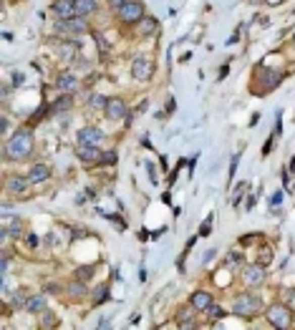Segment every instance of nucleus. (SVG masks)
I'll list each match as a JSON object with an SVG mask.
<instances>
[{
  "instance_id": "nucleus-1",
  "label": "nucleus",
  "mask_w": 295,
  "mask_h": 330,
  "mask_svg": "<svg viewBox=\"0 0 295 330\" xmlns=\"http://www.w3.org/2000/svg\"><path fill=\"white\" fill-rule=\"evenodd\" d=\"M35 149V139H33V131L30 129H18L3 147V154L8 162H23L33 154Z\"/></svg>"
},
{
  "instance_id": "nucleus-2",
  "label": "nucleus",
  "mask_w": 295,
  "mask_h": 330,
  "mask_svg": "<svg viewBox=\"0 0 295 330\" xmlns=\"http://www.w3.org/2000/svg\"><path fill=\"white\" fill-rule=\"evenodd\" d=\"M260 310H263V298H260L258 293L248 290V293H240V295L235 298V305H232V313H235V315H240V318H253V315H258Z\"/></svg>"
},
{
  "instance_id": "nucleus-3",
  "label": "nucleus",
  "mask_w": 295,
  "mask_h": 330,
  "mask_svg": "<svg viewBox=\"0 0 295 330\" xmlns=\"http://www.w3.org/2000/svg\"><path fill=\"white\" fill-rule=\"evenodd\" d=\"M265 318H268V323L273 328L278 330H285L293 325V313H290V305H285V303H273L265 310Z\"/></svg>"
},
{
  "instance_id": "nucleus-4",
  "label": "nucleus",
  "mask_w": 295,
  "mask_h": 330,
  "mask_svg": "<svg viewBox=\"0 0 295 330\" xmlns=\"http://www.w3.org/2000/svg\"><path fill=\"white\" fill-rule=\"evenodd\" d=\"M116 18H119L124 25H136V23L144 18V3H141V0H126V3L116 10Z\"/></svg>"
},
{
  "instance_id": "nucleus-5",
  "label": "nucleus",
  "mask_w": 295,
  "mask_h": 330,
  "mask_svg": "<svg viewBox=\"0 0 295 330\" xmlns=\"http://www.w3.org/2000/svg\"><path fill=\"white\" fill-rule=\"evenodd\" d=\"M154 58L152 56H136L131 61V78L139 81V83H146L152 76H154Z\"/></svg>"
},
{
  "instance_id": "nucleus-6",
  "label": "nucleus",
  "mask_w": 295,
  "mask_h": 330,
  "mask_svg": "<svg viewBox=\"0 0 295 330\" xmlns=\"http://www.w3.org/2000/svg\"><path fill=\"white\" fill-rule=\"evenodd\" d=\"M255 78L263 81L260 93H270V91H275V88L280 86L283 73H280V71H273V68H255Z\"/></svg>"
},
{
  "instance_id": "nucleus-7",
  "label": "nucleus",
  "mask_w": 295,
  "mask_h": 330,
  "mask_svg": "<svg viewBox=\"0 0 295 330\" xmlns=\"http://www.w3.org/2000/svg\"><path fill=\"white\" fill-rule=\"evenodd\" d=\"M104 139H106V136H104V131H101L99 126H83V129H78V134H76L78 147H101Z\"/></svg>"
},
{
  "instance_id": "nucleus-8",
  "label": "nucleus",
  "mask_w": 295,
  "mask_h": 330,
  "mask_svg": "<svg viewBox=\"0 0 295 330\" xmlns=\"http://www.w3.org/2000/svg\"><path fill=\"white\" fill-rule=\"evenodd\" d=\"M265 280H268V275H265V267H263V265H248V267L242 270V282H245L250 290L263 288Z\"/></svg>"
},
{
  "instance_id": "nucleus-9",
  "label": "nucleus",
  "mask_w": 295,
  "mask_h": 330,
  "mask_svg": "<svg viewBox=\"0 0 295 330\" xmlns=\"http://www.w3.org/2000/svg\"><path fill=\"white\" fill-rule=\"evenodd\" d=\"M104 111H106V119H109V121H126V119H129V106H126V101L119 99V96L109 99V104H106Z\"/></svg>"
},
{
  "instance_id": "nucleus-10",
  "label": "nucleus",
  "mask_w": 295,
  "mask_h": 330,
  "mask_svg": "<svg viewBox=\"0 0 295 330\" xmlns=\"http://www.w3.org/2000/svg\"><path fill=\"white\" fill-rule=\"evenodd\" d=\"M56 88H58L61 93H76V91L81 88V81H78V76H76L73 71H61V73L56 76Z\"/></svg>"
},
{
  "instance_id": "nucleus-11",
  "label": "nucleus",
  "mask_w": 295,
  "mask_h": 330,
  "mask_svg": "<svg viewBox=\"0 0 295 330\" xmlns=\"http://www.w3.org/2000/svg\"><path fill=\"white\" fill-rule=\"evenodd\" d=\"M30 186H33L30 179H28V176H20V174H13V176L5 179V192L13 194V197H23Z\"/></svg>"
},
{
  "instance_id": "nucleus-12",
  "label": "nucleus",
  "mask_w": 295,
  "mask_h": 330,
  "mask_svg": "<svg viewBox=\"0 0 295 330\" xmlns=\"http://www.w3.org/2000/svg\"><path fill=\"white\" fill-rule=\"evenodd\" d=\"M51 10L58 20H71L76 18V0H53Z\"/></svg>"
},
{
  "instance_id": "nucleus-13",
  "label": "nucleus",
  "mask_w": 295,
  "mask_h": 330,
  "mask_svg": "<svg viewBox=\"0 0 295 330\" xmlns=\"http://www.w3.org/2000/svg\"><path fill=\"white\" fill-rule=\"evenodd\" d=\"M101 147H78V162H83L86 166H96L101 164Z\"/></svg>"
},
{
  "instance_id": "nucleus-14",
  "label": "nucleus",
  "mask_w": 295,
  "mask_h": 330,
  "mask_svg": "<svg viewBox=\"0 0 295 330\" xmlns=\"http://www.w3.org/2000/svg\"><path fill=\"white\" fill-rule=\"evenodd\" d=\"M194 308L192 305H187V308H179V313H177V328H182V330H194V328H200L197 325V320H194Z\"/></svg>"
},
{
  "instance_id": "nucleus-15",
  "label": "nucleus",
  "mask_w": 295,
  "mask_h": 330,
  "mask_svg": "<svg viewBox=\"0 0 295 330\" xmlns=\"http://www.w3.org/2000/svg\"><path fill=\"white\" fill-rule=\"evenodd\" d=\"M215 303V298L207 293V290H197V293H192V298H189V305L197 310V313H207V308Z\"/></svg>"
},
{
  "instance_id": "nucleus-16",
  "label": "nucleus",
  "mask_w": 295,
  "mask_h": 330,
  "mask_svg": "<svg viewBox=\"0 0 295 330\" xmlns=\"http://www.w3.org/2000/svg\"><path fill=\"white\" fill-rule=\"evenodd\" d=\"M25 176L30 179V184H43V181L51 179V166L43 164V162H38V164H33L30 169H28Z\"/></svg>"
},
{
  "instance_id": "nucleus-17",
  "label": "nucleus",
  "mask_w": 295,
  "mask_h": 330,
  "mask_svg": "<svg viewBox=\"0 0 295 330\" xmlns=\"http://www.w3.org/2000/svg\"><path fill=\"white\" fill-rule=\"evenodd\" d=\"M157 28H159V20H157L154 15H144V18L136 23V33H139L141 38L154 35V33H157Z\"/></svg>"
},
{
  "instance_id": "nucleus-18",
  "label": "nucleus",
  "mask_w": 295,
  "mask_h": 330,
  "mask_svg": "<svg viewBox=\"0 0 295 330\" xmlns=\"http://www.w3.org/2000/svg\"><path fill=\"white\" fill-rule=\"evenodd\" d=\"M96 10H99V0H76V15L78 18L93 15Z\"/></svg>"
},
{
  "instance_id": "nucleus-19",
  "label": "nucleus",
  "mask_w": 295,
  "mask_h": 330,
  "mask_svg": "<svg viewBox=\"0 0 295 330\" xmlns=\"http://www.w3.org/2000/svg\"><path fill=\"white\" fill-rule=\"evenodd\" d=\"M25 310H28V313H33V315L43 313V310H45V295H43V293H40V295H30V298H28Z\"/></svg>"
},
{
  "instance_id": "nucleus-20",
  "label": "nucleus",
  "mask_w": 295,
  "mask_h": 330,
  "mask_svg": "<svg viewBox=\"0 0 295 330\" xmlns=\"http://www.w3.org/2000/svg\"><path fill=\"white\" fill-rule=\"evenodd\" d=\"M58 325V315L56 313H51V310H43V313H38V328L43 330H51Z\"/></svg>"
},
{
  "instance_id": "nucleus-21",
  "label": "nucleus",
  "mask_w": 295,
  "mask_h": 330,
  "mask_svg": "<svg viewBox=\"0 0 295 330\" xmlns=\"http://www.w3.org/2000/svg\"><path fill=\"white\" fill-rule=\"evenodd\" d=\"M66 293H68L71 298H83V295L88 293V288H86L83 280H76V282H71V285L66 288Z\"/></svg>"
},
{
  "instance_id": "nucleus-22",
  "label": "nucleus",
  "mask_w": 295,
  "mask_h": 330,
  "mask_svg": "<svg viewBox=\"0 0 295 330\" xmlns=\"http://www.w3.org/2000/svg\"><path fill=\"white\" fill-rule=\"evenodd\" d=\"M71 96H73V93H63V96H58V99L51 104V111H58V109H71V104H73V101H71Z\"/></svg>"
},
{
  "instance_id": "nucleus-23",
  "label": "nucleus",
  "mask_w": 295,
  "mask_h": 330,
  "mask_svg": "<svg viewBox=\"0 0 295 330\" xmlns=\"http://www.w3.org/2000/svg\"><path fill=\"white\" fill-rule=\"evenodd\" d=\"M207 318L215 323V320H220V318H225V308L220 305V303H212L210 308H207Z\"/></svg>"
},
{
  "instance_id": "nucleus-24",
  "label": "nucleus",
  "mask_w": 295,
  "mask_h": 330,
  "mask_svg": "<svg viewBox=\"0 0 295 330\" xmlns=\"http://www.w3.org/2000/svg\"><path fill=\"white\" fill-rule=\"evenodd\" d=\"M106 104H109V99L104 93H91V99H88L91 109H106Z\"/></svg>"
},
{
  "instance_id": "nucleus-25",
  "label": "nucleus",
  "mask_w": 295,
  "mask_h": 330,
  "mask_svg": "<svg viewBox=\"0 0 295 330\" xmlns=\"http://www.w3.org/2000/svg\"><path fill=\"white\" fill-rule=\"evenodd\" d=\"M270 262H273V250H270V247H263V250H258V265L268 267Z\"/></svg>"
},
{
  "instance_id": "nucleus-26",
  "label": "nucleus",
  "mask_w": 295,
  "mask_h": 330,
  "mask_svg": "<svg viewBox=\"0 0 295 330\" xmlns=\"http://www.w3.org/2000/svg\"><path fill=\"white\" fill-rule=\"evenodd\" d=\"M25 305H28V298H25L23 293H15V295L10 298V308H13V310H23Z\"/></svg>"
},
{
  "instance_id": "nucleus-27",
  "label": "nucleus",
  "mask_w": 295,
  "mask_h": 330,
  "mask_svg": "<svg viewBox=\"0 0 295 330\" xmlns=\"http://www.w3.org/2000/svg\"><path fill=\"white\" fill-rule=\"evenodd\" d=\"M93 300L101 305V303H106L109 300V285H101V288H96V293H93Z\"/></svg>"
},
{
  "instance_id": "nucleus-28",
  "label": "nucleus",
  "mask_w": 295,
  "mask_h": 330,
  "mask_svg": "<svg viewBox=\"0 0 295 330\" xmlns=\"http://www.w3.org/2000/svg\"><path fill=\"white\" fill-rule=\"evenodd\" d=\"M116 162H119V154H116V152H104L101 164H104V166H114Z\"/></svg>"
},
{
  "instance_id": "nucleus-29",
  "label": "nucleus",
  "mask_w": 295,
  "mask_h": 330,
  "mask_svg": "<svg viewBox=\"0 0 295 330\" xmlns=\"http://www.w3.org/2000/svg\"><path fill=\"white\" fill-rule=\"evenodd\" d=\"M240 262H245V255L237 252V250H232V252L227 255V265H240Z\"/></svg>"
},
{
  "instance_id": "nucleus-30",
  "label": "nucleus",
  "mask_w": 295,
  "mask_h": 330,
  "mask_svg": "<svg viewBox=\"0 0 295 330\" xmlns=\"http://www.w3.org/2000/svg\"><path fill=\"white\" fill-rule=\"evenodd\" d=\"M76 277L83 280V282L91 280V277H93V267H78V270H76Z\"/></svg>"
},
{
  "instance_id": "nucleus-31",
  "label": "nucleus",
  "mask_w": 295,
  "mask_h": 330,
  "mask_svg": "<svg viewBox=\"0 0 295 330\" xmlns=\"http://www.w3.org/2000/svg\"><path fill=\"white\" fill-rule=\"evenodd\" d=\"M96 48H99L101 53H109V51H111V45L106 43V38H104V35H99V33H96Z\"/></svg>"
},
{
  "instance_id": "nucleus-32",
  "label": "nucleus",
  "mask_w": 295,
  "mask_h": 330,
  "mask_svg": "<svg viewBox=\"0 0 295 330\" xmlns=\"http://www.w3.org/2000/svg\"><path fill=\"white\" fill-rule=\"evenodd\" d=\"M25 245H28L30 250H35V247L40 245V240H38V234H28V237H25Z\"/></svg>"
},
{
  "instance_id": "nucleus-33",
  "label": "nucleus",
  "mask_w": 295,
  "mask_h": 330,
  "mask_svg": "<svg viewBox=\"0 0 295 330\" xmlns=\"http://www.w3.org/2000/svg\"><path fill=\"white\" fill-rule=\"evenodd\" d=\"M278 204H283V192H275L273 199H270V207H273V209H278Z\"/></svg>"
},
{
  "instance_id": "nucleus-34",
  "label": "nucleus",
  "mask_w": 295,
  "mask_h": 330,
  "mask_svg": "<svg viewBox=\"0 0 295 330\" xmlns=\"http://www.w3.org/2000/svg\"><path fill=\"white\" fill-rule=\"evenodd\" d=\"M210 229H212V214H210V217H207V222H205V227H202V229H200V234H202V237H205V234H210Z\"/></svg>"
},
{
  "instance_id": "nucleus-35",
  "label": "nucleus",
  "mask_w": 295,
  "mask_h": 330,
  "mask_svg": "<svg viewBox=\"0 0 295 330\" xmlns=\"http://www.w3.org/2000/svg\"><path fill=\"white\" fill-rule=\"evenodd\" d=\"M253 240H260V234H245L240 237V245H253Z\"/></svg>"
},
{
  "instance_id": "nucleus-36",
  "label": "nucleus",
  "mask_w": 295,
  "mask_h": 330,
  "mask_svg": "<svg viewBox=\"0 0 295 330\" xmlns=\"http://www.w3.org/2000/svg\"><path fill=\"white\" fill-rule=\"evenodd\" d=\"M124 3H126V0H106V5H109V8L114 10V13H116V10H119V8H121Z\"/></svg>"
},
{
  "instance_id": "nucleus-37",
  "label": "nucleus",
  "mask_w": 295,
  "mask_h": 330,
  "mask_svg": "<svg viewBox=\"0 0 295 330\" xmlns=\"http://www.w3.org/2000/svg\"><path fill=\"white\" fill-rule=\"evenodd\" d=\"M237 162H240V154H235V157H232V162H230V179L235 176V169H237Z\"/></svg>"
},
{
  "instance_id": "nucleus-38",
  "label": "nucleus",
  "mask_w": 295,
  "mask_h": 330,
  "mask_svg": "<svg viewBox=\"0 0 295 330\" xmlns=\"http://www.w3.org/2000/svg\"><path fill=\"white\" fill-rule=\"evenodd\" d=\"M23 81H25V76H23V73H18V71H15V73H13V86H20V83H23Z\"/></svg>"
},
{
  "instance_id": "nucleus-39",
  "label": "nucleus",
  "mask_w": 295,
  "mask_h": 330,
  "mask_svg": "<svg viewBox=\"0 0 295 330\" xmlns=\"http://www.w3.org/2000/svg\"><path fill=\"white\" fill-rule=\"evenodd\" d=\"M45 290H48V293H61V290H63V288H61V285H48V288H45Z\"/></svg>"
},
{
  "instance_id": "nucleus-40",
  "label": "nucleus",
  "mask_w": 295,
  "mask_h": 330,
  "mask_svg": "<svg viewBox=\"0 0 295 330\" xmlns=\"http://www.w3.org/2000/svg\"><path fill=\"white\" fill-rule=\"evenodd\" d=\"M265 3H268V5H270V8H275V5H283V3H285V0H265Z\"/></svg>"
},
{
  "instance_id": "nucleus-41",
  "label": "nucleus",
  "mask_w": 295,
  "mask_h": 330,
  "mask_svg": "<svg viewBox=\"0 0 295 330\" xmlns=\"http://www.w3.org/2000/svg\"><path fill=\"white\" fill-rule=\"evenodd\" d=\"M8 129H10V121H8V119H3V134H8Z\"/></svg>"
},
{
  "instance_id": "nucleus-42",
  "label": "nucleus",
  "mask_w": 295,
  "mask_h": 330,
  "mask_svg": "<svg viewBox=\"0 0 295 330\" xmlns=\"http://www.w3.org/2000/svg\"><path fill=\"white\" fill-rule=\"evenodd\" d=\"M288 303H290V305H293V308H295V288H293V290H290V298H288Z\"/></svg>"
},
{
  "instance_id": "nucleus-43",
  "label": "nucleus",
  "mask_w": 295,
  "mask_h": 330,
  "mask_svg": "<svg viewBox=\"0 0 295 330\" xmlns=\"http://www.w3.org/2000/svg\"><path fill=\"white\" fill-rule=\"evenodd\" d=\"M250 3H260V0H250Z\"/></svg>"
},
{
  "instance_id": "nucleus-44",
  "label": "nucleus",
  "mask_w": 295,
  "mask_h": 330,
  "mask_svg": "<svg viewBox=\"0 0 295 330\" xmlns=\"http://www.w3.org/2000/svg\"><path fill=\"white\" fill-rule=\"evenodd\" d=\"M293 325H295V315H293Z\"/></svg>"
},
{
  "instance_id": "nucleus-45",
  "label": "nucleus",
  "mask_w": 295,
  "mask_h": 330,
  "mask_svg": "<svg viewBox=\"0 0 295 330\" xmlns=\"http://www.w3.org/2000/svg\"><path fill=\"white\" fill-rule=\"evenodd\" d=\"M293 43H295V38H293Z\"/></svg>"
}]
</instances>
